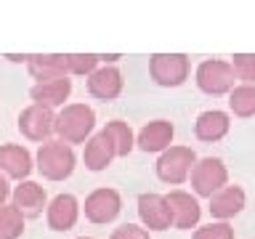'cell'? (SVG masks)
<instances>
[{"instance_id":"cell-22","label":"cell","mask_w":255,"mask_h":239,"mask_svg":"<svg viewBox=\"0 0 255 239\" xmlns=\"http://www.w3.org/2000/svg\"><path fill=\"white\" fill-rule=\"evenodd\" d=\"M229 107L237 117L255 115V85H234L229 91Z\"/></svg>"},{"instance_id":"cell-12","label":"cell","mask_w":255,"mask_h":239,"mask_svg":"<svg viewBox=\"0 0 255 239\" xmlns=\"http://www.w3.org/2000/svg\"><path fill=\"white\" fill-rule=\"evenodd\" d=\"M32 167L35 165H32L29 149L19 146V143H3L0 146V170H3V175L16 181H27Z\"/></svg>"},{"instance_id":"cell-19","label":"cell","mask_w":255,"mask_h":239,"mask_svg":"<svg viewBox=\"0 0 255 239\" xmlns=\"http://www.w3.org/2000/svg\"><path fill=\"white\" fill-rule=\"evenodd\" d=\"M229 127H231V122H229V115H226V112L210 109V112H202V115L197 117L194 133H197L199 141L213 143V141H221L223 135L229 133Z\"/></svg>"},{"instance_id":"cell-21","label":"cell","mask_w":255,"mask_h":239,"mask_svg":"<svg viewBox=\"0 0 255 239\" xmlns=\"http://www.w3.org/2000/svg\"><path fill=\"white\" fill-rule=\"evenodd\" d=\"M101 133L107 135L115 157H128L133 151V143H135L133 141V130H130L128 122H123V120H112V122H107V127H104Z\"/></svg>"},{"instance_id":"cell-15","label":"cell","mask_w":255,"mask_h":239,"mask_svg":"<svg viewBox=\"0 0 255 239\" xmlns=\"http://www.w3.org/2000/svg\"><path fill=\"white\" fill-rule=\"evenodd\" d=\"M45 215H48V226H51L53 231H69L77 223L80 202L72 194H59V197H53L51 205L45 207Z\"/></svg>"},{"instance_id":"cell-18","label":"cell","mask_w":255,"mask_h":239,"mask_svg":"<svg viewBox=\"0 0 255 239\" xmlns=\"http://www.w3.org/2000/svg\"><path fill=\"white\" fill-rule=\"evenodd\" d=\"M27 69L29 75L43 83V80H56V77H67L69 69H67V59L64 53H37V56H29L27 59Z\"/></svg>"},{"instance_id":"cell-6","label":"cell","mask_w":255,"mask_h":239,"mask_svg":"<svg viewBox=\"0 0 255 239\" xmlns=\"http://www.w3.org/2000/svg\"><path fill=\"white\" fill-rule=\"evenodd\" d=\"M197 85L207 96H223L234 88V69L229 61L207 59L197 67Z\"/></svg>"},{"instance_id":"cell-14","label":"cell","mask_w":255,"mask_h":239,"mask_svg":"<svg viewBox=\"0 0 255 239\" xmlns=\"http://www.w3.org/2000/svg\"><path fill=\"white\" fill-rule=\"evenodd\" d=\"M72 93V80L69 77H56V80H43V83H35L32 85V101L37 107H45V109H53V107H61L64 101L69 99Z\"/></svg>"},{"instance_id":"cell-23","label":"cell","mask_w":255,"mask_h":239,"mask_svg":"<svg viewBox=\"0 0 255 239\" xmlns=\"http://www.w3.org/2000/svg\"><path fill=\"white\" fill-rule=\"evenodd\" d=\"M24 234V218L13 205H0V239H19Z\"/></svg>"},{"instance_id":"cell-24","label":"cell","mask_w":255,"mask_h":239,"mask_svg":"<svg viewBox=\"0 0 255 239\" xmlns=\"http://www.w3.org/2000/svg\"><path fill=\"white\" fill-rule=\"evenodd\" d=\"M231 69H234V77L242 80V85H255V53H237Z\"/></svg>"},{"instance_id":"cell-3","label":"cell","mask_w":255,"mask_h":239,"mask_svg":"<svg viewBox=\"0 0 255 239\" xmlns=\"http://www.w3.org/2000/svg\"><path fill=\"white\" fill-rule=\"evenodd\" d=\"M189 175H191V186H194L197 197H207V199H210L215 191H221L229 181V170H226V165H223V159H218V157L197 159Z\"/></svg>"},{"instance_id":"cell-25","label":"cell","mask_w":255,"mask_h":239,"mask_svg":"<svg viewBox=\"0 0 255 239\" xmlns=\"http://www.w3.org/2000/svg\"><path fill=\"white\" fill-rule=\"evenodd\" d=\"M67 59V69L72 72V75H91V72H96V67H99V56L93 53H67L64 56Z\"/></svg>"},{"instance_id":"cell-13","label":"cell","mask_w":255,"mask_h":239,"mask_svg":"<svg viewBox=\"0 0 255 239\" xmlns=\"http://www.w3.org/2000/svg\"><path fill=\"white\" fill-rule=\"evenodd\" d=\"M88 93L101 101H115L123 93V75L117 67H101L88 75Z\"/></svg>"},{"instance_id":"cell-8","label":"cell","mask_w":255,"mask_h":239,"mask_svg":"<svg viewBox=\"0 0 255 239\" xmlns=\"http://www.w3.org/2000/svg\"><path fill=\"white\" fill-rule=\"evenodd\" d=\"M83 210H85V218L91 223H112L120 215V210H123V199H120V194L115 189L101 186L85 197Z\"/></svg>"},{"instance_id":"cell-28","label":"cell","mask_w":255,"mask_h":239,"mask_svg":"<svg viewBox=\"0 0 255 239\" xmlns=\"http://www.w3.org/2000/svg\"><path fill=\"white\" fill-rule=\"evenodd\" d=\"M8 194H11V186H8V178L3 173H0V205H5Z\"/></svg>"},{"instance_id":"cell-27","label":"cell","mask_w":255,"mask_h":239,"mask_svg":"<svg viewBox=\"0 0 255 239\" xmlns=\"http://www.w3.org/2000/svg\"><path fill=\"white\" fill-rule=\"evenodd\" d=\"M109 239H149V231L135 226V223H123V226H117L112 231Z\"/></svg>"},{"instance_id":"cell-16","label":"cell","mask_w":255,"mask_h":239,"mask_svg":"<svg viewBox=\"0 0 255 239\" xmlns=\"http://www.w3.org/2000/svg\"><path fill=\"white\" fill-rule=\"evenodd\" d=\"M242 207H245L242 186H223L221 191H215V194L210 197V215L223 221V223L242 213Z\"/></svg>"},{"instance_id":"cell-11","label":"cell","mask_w":255,"mask_h":239,"mask_svg":"<svg viewBox=\"0 0 255 239\" xmlns=\"http://www.w3.org/2000/svg\"><path fill=\"white\" fill-rule=\"evenodd\" d=\"M138 218L146 229L151 231H165L170 229V213H167L165 197L154 194V191H146V194L138 197Z\"/></svg>"},{"instance_id":"cell-20","label":"cell","mask_w":255,"mask_h":239,"mask_svg":"<svg viewBox=\"0 0 255 239\" xmlns=\"http://www.w3.org/2000/svg\"><path fill=\"white\" fill-rule=\"evenodd\" d=\"M85 167L88 170H104V167H109V162L115 159V151H112L109 141L104 133H96L91 141L85 143Z\"/></svg>"},{"instance_id":"cell-7","label":"cell","mask_w":255,"mask_h":239,"mask_svg":"<svg viewBox=\"0 0 255 239\" xmlns=\"http://www.w3.org/2000/svg\"><path fill=\"white\" fill-rule=\"evenodd\" d=\"M165 205H167V213H170V226L186 231V229H194L199 223L202 207H199L197 197H191L189 191L175 189L170 194H165Z\"/></svg>"},{"instance_id":"cell-9","label":"cell","mask_w":255,"mask_h":239,"mask_svg":"<svg viewBox=\"0 0 255 239\" xmlns=\"http://www.w3.org/2000/svg\"><path fill=\"white\" fill-rule=\"evenodd\" d=\"M53 109H45V107H37L32 104L19 115V130L24 138L29 141H48L53 133Z\"/></svg>"},{"instance_id":"cell-17","label":"cell","mask_w":255,"mask_h":239,"mask_svg":"<svg viewBox=\"0 0 255 239\" xmlns=\"http://www.w3.org/2000/svg\"><path fill=\"white\" fill-rule=\"evenodd\" d=\"M173 135H175V127L167 120H154V122L141 127L135 143H138L141 151H165V149H170Z\"/></svg>"},{"instance_id":"cell-26","label":"cell","mask_w":255,"mask_h":239,"mask_svg":"<svg viewBox=\"0 0 255 239\" xmlns=\"http://www.w3.org/2000/svg\"><path fill=\"white\" fill-rule=\"evenodd\" d=\"M191 239H234V229H231L229 223H223V221L207 223V226L197 229Z\"/></svg>"},{"instance_id":"cell-10","label":"cell","mask_w":255,"mask_h":239,"mask_svg":"<svg viewBox=\"0 0 255 239\" xmlns=\"http://www.w3.org/2000/svg\"><path fill=\"white\" fill-rule=\"evenodd\" d=\"M13 207L19 210V215L24 221L27 218H37L40 213H43V207H48V194L45 189L40 186L35 181H21L19 186L13 189Z\"/></svg>"},{"instance_id":"cell-29","label":"cell","mask_w":255,"mask_h":239,"mask_svg":"<svg viewBox=\"0 0 255 239\" xmlns=\"http://www.w3.org/2000/svg\"><path fill=\"white\" fill-rule=\"evenodd\" d=\"M77 239H93V237H77Z\"/></svg>"},{"instance_id":"cell-4","label":"cell","mask_w":255,"mask_h":239,"mask_svg":"<svg viewBox=\"0 0 255 239\" xmlns=\"http://www.w3.org/2000/svg\"><path fill=\"white\" fill-rule=\"evenodd\" d=\"M194 162H197L194 149H189V146H170V149H165L162 154H159V159H157V175H159V181L173 183V186H175V183H183L189 178Z\"/></svg>"},{"instance_id":"cell-2","label":"cell","mask_w":255,"mask_h":239,"mask_svg":"<svg viewBox=\"0 0 255 239\" xmlns=\"http://www.w3.org/2000/svg\"><path fill=\"white\" fill-rule=\"evenodd\" d=\"M75 151L61 141H45L37 149V170L48 181H64L75 170Z\"/></svg>"},{"instance_id":"cell-5","label":"cell","mask_w":255,"mask_h":239,"mask_svg":"<svg viewBox=\"0 0 255 239\" xmlns=\"http://www.w3.org/2000/svg\"><path fill=\"white\" fill-rule=\"evenodd\" d=\"M149 72L157 85L178 88L189 77V56L183 53H154L149 59Z\"/></svg>"},{"instance_id":"cell-1","label":"cell","mask_w":255,"mask_h":239,"mask_svg":"<svg viewBox=\"0 0 255 239\" xmlns=\"http://www.w3.org/2000/svg\"><path fill=\"white\" fill-rule=\"evenodd\" d=\"M96 127V112L88 104H67L53 117V133L61 143H83Z\"/></svg>"}]
</instances>
